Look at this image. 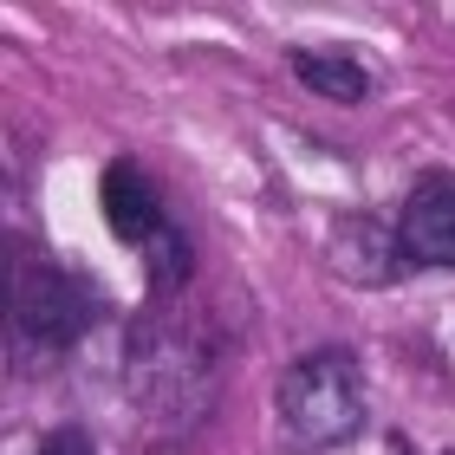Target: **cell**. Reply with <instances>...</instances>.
Listing matches in <instances>:
<instances>
[{
  "mask_svg": "<svg viewBox=\"0 0 455 455\" xmlns=\"http://www.w3.org/2000/svg\"><path fill=\"white\" fill-rule=\"evenodd\" d=\"M228 371V339L182 299H150L124 325V397L150 436H189Z\"/></svg>",
  "mask_w": 455,
  "mask_h": 455,
  "instance_id": "1",
  "label": "cell"
},
{
  "mask_svg": "<svg viewBox=\"0 0 455 455\" xmlns=\"http://www.w3.org/2000/svg\"><path fill=\"white\" fill-rule=\"evenodd\" d=\"M111 319V293L85 267L46 254L33 241L7 247V345L20 378H46Z\"/></svg>",
  "mask_w": 455,
  "mask_h": 455,
  "instance_id": "2",
  "label": "cell"
},
{
  "mask_svg": "<svg viewBox=\"0 0 455 455\" xmlns=\"http://www.w3.org/2000/svg\"><path fill=\"white\" fill-rule=\"evenodd\" d=\"M280 429L299 449H345L371 423V378L351 345H313L280 371Z\"/></svg>",
  "mask_w": 455,
  "mask_h": 455,
  "instance_id": "3",
  "label": "cell"
},
{
  "mask_svg": "<svg viewBox=\"0 0 455 455\" xmlns=\"http://www.w3.org/2000/svg\"><path fill=\"white\" fill-rule=\"evenodd\" d=\"M397 247L410 274H455V176L423 170L397 209Z\"/></svg>",
  "mask_w": 455,
  "mask_h": 455,
  "instance_id": "4",
  "label": "cell"
},
{
  "mask_svg": "<svg viewBox=\"0 0 455 455\" xmlns=\"http://www.w3.org/2000/svg\"><path fill=\"white\" fill-rule=\"evenodd\" d=\"M325 260H332V274L345 286H397L410 267H403V247H397V221L384 215H339L325 228Z\"/></svg>",
  "mask_w": 455,
  "mask_h": 455,
  "instance_id": "5",
  "label": "cell"
},
{
  "mask_svg": "<svg viewBox=\"0 0 455 455\" xmlns=\"http://www.w3.org/2000/svg\"><path fill=\"white\" fill-rule=\"evenodd\" d=\"M98 215H105V228H111L124 247H150L163 228L176 221L170 209H163L156 176L143 170L137 156H111L105 163V176H98Z\"/></svg>",
  "mask_w": 455,
  "mask_h": 455,
  "instance_id": "6",
  "label": "cell"
},
{
  "mask_svg": "<svg viewBox=\"0 0 455 455\" xmlns=\"http://www.w3.org/2000/svg\"><path fill=\"white\" fill-rule=\"evenodd\" d=\"M286 66H293V78L306 92H319V98H332V105H364L371 98V66L358 52H339V46H293L286 52Z\"/></svg>",
  "mask_w": 455,
  "mask_h": 455,
  "instance_id": "7",
  "label": "cell"
},
{
  "mask_svg": "<svg viewBox=\"0 0 455 455\" xmlns=\"http://www.w3.org/2000/svg\"><path fill=\"white\" fill-rule=\"evenodd\" d=\"M202 267V247L182 221H170L163 235L143 247V280H150V299H189V280Z\"/></svg>",
  "mask_w": 455,
  "mask_h": 455,
  "instance_id": "8",
  "label": "cell"
},
{
  "mask_svg": "<svg viewBox=\"0 0 455 455\" xmlns=\"http://www.w3.org/2000/svg\"><path fill=\"white\" fill-rule=\"evenodd\" d=\"M33 455H98V449H92V436H85V429H72V423H66V429H52V436L39 443Z\"/></svg>",
  "mask_w": 455,
  "mask_h": 455,
  "instance_id": "9",
  "label": "cell"
},
{
  "mask_svg": "<svg viewBox=\"0 0 455 455\" xmlns=\"http://www.w3.org/2000/svg\"><path fill=\"white\" fill-rule=\"evenodd\" d=\"M397 455H403V449H397ZM449 455H455V449H449Z\"/></svg>",
  "mask_w": 455,
  "mask_h": 455,
  "instance_id": "10",
  "label": "cell"
}]
</instances>
